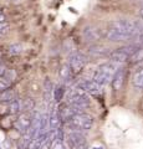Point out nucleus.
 Listing matches in <instances>:
<instances>
[{
	"instance_id": "1",
	"label": "nucleus",
	"mask_w": 143,
	"mask_h": 149,
	"mask_svg": "<svg viewBox=\"0 0 143 149\" xmlns=\"http://www.w3.org/2000/svg\"><path fill=\"white\" fill-rule=\"evenodd\" d=\"M138 32L137 21L130 19H119L114 20L108 25V29L105 32V37L113 42L126 41L133 37Z\"/></svg>"
},
{
	"instance_id": "2",
	"label": "nucleus",
	"mask_w": 143,
	"mask_h": 149,
	"mask_svg": "<svg viewBox=\"0 0 143 149\" xmlns=\"http://www.w3.org/2000/svg\"><path fill=\"white\" fill-rule=\"evenodd\" d=\"M116 71H117L116 63H113V62L103 63V65H101V66L97 68V71L95 72L93 81L97 82L101 87H103L112 81V77H113V74Z\"/></svg>"
},
{
	"instance_id": "3",
	"label": "nucleus",
	"mask_w": 143,
	"mask_h": 149,
	"mask_svg": "<svg viewBox=\"0 0 143 149\" xmlns=\"http://www.w3.org/2000/svg\"><path fill=\"white\" fill-rule=\"evenodd\" d=\"M68 124L73 130H78V132H85V130H90L93 125V118L92 116L87 113H78L75 114L73 117L68 120Z\"/></svg>"
},
{
	"instance_id": "4",
	"label": "nucleus",
	"mask_w": 143,
	"mask_h": 149,
	"mask_svg": "<svg viewBox=\"0 0 143 149\" xmlns=\"http://www.w3.org/2000/svg\"><path fill=\"white\" fill-rule=\"evenodd\" d=\"M67 103L71 106H75L80 109H85L90 106V98H89V96H87V93L76 88L75 91H72L70 95H68Z\"/></svg>"
},
{
	"instance_id": "5",
	"label": "nucleus",
	"mask_w": 143,
	"mask_h": 149,
	"mask_svg": "<svg viewBox=\"0 0 143 149\" xmlns=\"http://www.w3.org/2000/svg\"><path fill=\"white\" fill-rule=\"evenodd\" d=\"M31 125H33V113L31 112H24V111L20 112L15 120V128L21 134H25L30 130Z\"/></svg>"
},
{
	"instance_id": "6",
	"label": "nucleus",
	"mask_w": 143,
	"mask_h": 149,
	"mask_svg": "<svg viewBox=\"0 0 143 149\" xmlns=\"http://www.w3.org/2000/svg\"><path fill=\"white\" fill-rule=\"evenodd\" d=\"M87 62V58L84 54L81 52H75L71 55L70 57V62H68V66H70L72 73H78L84 70L85 65Z\"/></svg>"
},
{
	"instance_id": "7",
	"label": "nucleus",
	"mask_w": 143,
	"mask_h": 149,
	"mask_svg": "<svg viewBox=\"0 0 143 149\" xmlns=\"http://www.w3.org/2000/svg\"><path fill=\"white\" fill-rule=\"evenodd\" d=\"M77 88L87 95H100L102 91V87L93 80H81L77 83Z\"/></svg>"
},
{
	"instance_id": "8",
	"label": "nucleus",
	"mask_w": 143,
	"mask_h": 149,
	"mask_svg": "<svg viewBox=\"0 0 143 149\" xmlns=\"http://www.w3.org/2000/svg\"><path fill=\"white\" fill-rule=\"evenodd\" d=\"M66 141H67V146L71 149L76 148L78 146H82V144H86L84 134H82L81 132H78V130H72V132H70Z\"/></svg>"
},
{
	"instance_id": "9",
	"label": "nucleus",
	"mask_w": 143,
	"mask_h": 149,
	"mask_svg": "<svg viewBox=\"0 0 143 149\" xmlns=\"http://www.w3.org/2000/svg\"><path fill=\"white\" fill-rule=\"evenodd\" d=\"M84 37L89 42H95V41H98L101 37H102V32H101L100 27L95 26V25H90V26L85 27Z\"/></svg>"
},
{
	"instance_id": "10",
	"label": "nucleus",
	"mask_w": 143,
	"mask_h": 149,
	"mask_svg": "<svg viewBox=\"0 0 143 149\" xmlns=\"http://www.w3.org/2000/svg\"><path fill=\"white\" fill-rule=\"evenodd\" d=\"M124 78H126V70L119 67L117 68V71L114 72L113 77H112V81H111V83H112V88L114 91H119L123 86L124 83Z\"/></svg>"
},
{
	"instance_id": "11",
	"label": "nucleus",
	"mask_w": 143,
	"mask_h": 149,
	"mask_svg": "<svg viewBox=\"0 0 143 149\" xmlns=\"http://www.w3.org/2000/svg\"><path fill=\"white\" fill-rule=\"evenodd\" d=\"M60 124H61L60 111H59V107L55 106V107H52V109L49 114V127L51 130H56L60 128Z\"/></svg>"
},
{
	"instance_id": "12",
	"label": "nucleus",
	"mask_w": 143,
	"mask_h": 149,
	"mask_svg": "<svg viewBox=\"0 0 143 149\" xmlns=\"http://www.w3.org/2000/svg\"><path fill=\"white\" fill-rule=\"evenodd\" d=\"M89 52H90L91 56L98 57V56H105V55H107L108 49L105 47V46H102V45H93V46H91V47H90Z\"/></svg>"
},
{
	"instance_id": "13",
	"label": "nucleus",
	"mask_w": 143,
	"mask_h": 149,
	"mask_svg": "<svg viewBox=\"0 0 143 149\" xmlns=\"http://www.w3.org/2000/svg\"><path fill=\"white\" fill-rule=\"evenodd\" d=\"M15 98H16L15 92L13 90H10V88L0 92V102H3V103H10V102L14 101Z\"/></svg>"
},
{
	"instance_id": "14",
	"label": "nucleus",
	"mask_w": 143,
	"mask_h": 149,
	"mask_svg": "<svg viewBox=\"0 0 143 149\" xmlns=\"http://www.w3.org/2000/svg\"><path fill=\"white\" fill-rule=\"evenodd\" d=\"M133 85L135 87L140 88V90H143V68L138 70V71L133 74Z\"/></svg>"
},
{
	"instance_id": "15",
	"label": "nucleus",
	"mask_w": 143,
	"mask_h": 149,
	"mask_svg": "<svg viewBox=\"0 0 143 149\" xmlns=\"http://www.w3.org/2000/svg\"><path fill=\"white\" fill-rule=\"evenodd\" d=\"M21 112V102L15 98L14 101H11L10 103H9V113L11 114H19Z\"/></svg>"
},
{
	"instance_id": "16",
	"label": "nucleus",
	"mask_w": 143,
	"mask_h": 149,
	"mask_svg": "<svg viewBox=\"0 0 143 149\" xmlns=\"http://www.w3.org/2000/svg\"><path fill=\"white\" fill-rule=\"evenodd\" d=\"M35 107V102L33 98H25L21 102V109L24 112H33Z\"/></svg>"
},
{
	"instance_id": "17",
	"label": "nucleus",
	"mask_w": 143,
	"mask_h": 149,
	"mask_svg": "<svg viewBox=\"0 0 143 149\" xmlns=\"http://www.w3.org/2000/svg\"><path fill=\"white\" fill-rule=\"evenodd\" d=\"M63 93H65L63 86H61V85L56 86V87H55V90H54V93H52L54 100L56 101V102H60V101L62 100V97H63Z\"/></svg>"
},
{
	"instance_id": "18",
	"label": "nucleus",
	"mask_w": 143,
	"mask_h": 149,
	"mask_svg": "<svg viewBox=\"0 0 143 149\" xmlns=\"http://www.w3.org/2000/svg\"><path fill=\"white\" fill-rule=\"evenodd\" d=\"M71 76H72V71H71L70 66H68V65H65V66H62L61 71H60V77H61L63 81H67Z\"/></svg>"
},
{
	"instance_id": "19",
	"label": "nucleus",
	"mask_w": 143,
	"mask_h": 149,
	"mask_svg": "<svg viewBox=\"0 0 143 149\" xmlns=\"http://www.w3.org/2000/svg\"><path fill=\"white\" fill-rule=\"evenodd\" d=\"M22 52V46L20 44H13L8 47V54L9 55H20Z\"/></svg>"
},
{
	"instance_id": "20",
	"label": "nucleus",
	"mask_w": 143,
	"mask_h": 149,
	"mask_svg": "<svg viewBox=\"0 0 143 149\" xmlns=\"http://www.w3.org/2000/svg\"><path fill=\"white\" fill-rule=\"evenodd\" d=\"M133 62H140V61H143V46H140V47L137 49V51L135 54L131 56V58Z\"/></svg>"
},
{
	"instance_id": "21",
	"label": "nucleus",
	"mask_w": 143,
	"mask_h": 149,
	"mask_svg": "<svg viewBox=\"0 0 143 149\" xmlns=\"http://www.w3.org/2000/svg\"><path fill=\"white\" fill-rule=\"evenodd\" d=\"M44 87H45V97H46V98H47V101H49V98L51 97V93H54L52 83L50 82L49 80H46L45 83H44Z\"/></svg>"
},
{
	"instance_id": "22",
	"label": "nucleus",
	"mask_w": 143,
	"mask_h": 149,
	"mask_svg": "<svg viewBox=\"0 0 143 149\" xmlns=\"http://www.w3.org/2000/svg\"><path fill=\"white\" fill-rule=\"evenodd\" d=\"M11 86V81H9L5 76L0 77V92L8 90V88H10Z\"/></svg>"
},
{
	"instance_id": "23",
	"label": "nucleus",
	"mask_w": 143,
	"mask_h": 149,
	"mask_svg": "<svg viewBox=\"0 0 143 149\" xmlns=\"http://www.w3.org/2000/svg\"><path fill=\"white\" fill-rule=\"evenodd\" d=\"M9 30H10V25H9L6 21L0 22V36L6 35L8 32H9Z\"/></svg>"
},
{
	"instance_id": "24",
	"label": "nucleus",
	"mask_w": 143,
	"mask_h": 149,
	"mask_svg": "<svg viewBox=\"0 0 143 149\" xmlns=\"http://www.w3.org/2000/svg\"><path fill=\"white\" fill-rule=\"evenodd\" d=\"M6 71H8V67L5 66V65L0 63V77L5 76V73H6Z\"/></svg>"
},
{
	"instance_id": "25",
	"label": "nucleus",
	"mask_w": 143,
	"mask_h": 149,
	"mask_svg": "<svg viewBox=\"0 0 143 149\" xmlns=\"http://www.w3.org/2000/svg\"><path fill=\"white\" fill-rule=\"evenodd\" d=\"M52 149H66V147L63 146V144L61 143V142H56L54 144V147H52Z\"/></svg>"
},
{
	"instance_id": "26",
	"label": "nucleus",
	"mask_w": 143,
	"mask_h": 149,
	"mask_svg": "<svg viewBox=\"0 0 143 149\" xmlns=\"http://www.w3.org/2000/svg\"><path fill=\"white\" fill-rule=\"evenodd\" d=\"M136 45L143 46V32H141V34L138 35V37H137V44H136Z\"/></svg>"
},
{
	"instance_id": "27",
	"label": "nucleus",
	"mask_w": 143,
	"mask_h": 149,
	"mask_svg": "<svg viewBox=\"0 0 143 149\" xmlns=\"http://www.w3.org/2000/svg\"><path fill=\"white\" fill-rule=\"evenodd\" d=\"M6 20V17H5V15H4V14L1 13V11H0V22H4V21H5Z\"/></svg>"
},
{
	"instance_id": "28",
	"label": "nucleus",
	"mask_w": 143,
	"mask_h": 149,
	"mask_svg": "<svg viewBox=\"0 0 143 149\" xmlns=\"http://www.w3.org/2000/svg\"><path fill=\"white\" fill-rule=\"evenodd\" d=\"M73 149H87V146H86V144H82V146H78V147L73 148Z\"/></svg>"
},
{
	"instance_id": "29",
	"label": "nucleus",
	"mask_w": 143,
	"mask_h": 149,
	"mask_svg": "<svg viewBox=\"0 0 143 149\" xmlns=\"http://www.w3.org/2000/svg\"><path fill=\"white\" fill-rule=\"evenodd\" d=\"M138 15H140V16L143 19V6L140 9V11H138Z\"/></svg>"
},
{
	"instance_id": "30",
	"label": "nucleus",
	"mask_w": 143,
	"mask_h": 149,
	"mask_svg": "<svg viewBox=\"0 0 143 149\" xmlns=\"http://www.w3.org/2000/svg\"><path fill=\"white\" fill-rule=\"evenodd\" d=\"M92 149H103V148H102V147H93Z\"/></svg>"
},
{
	"instance_id": "31",
	"label": "nucleus",
	"mask_w": 143,
	"mask_h": 149,
	"mask_svg": "<svg viewBox=\"0 0 143 149\" xmlns=\"http://www.w3.org/2000/svg\"><path fill=\"white\" fill-rule=\"evenodd\" d=\"M141 5H142V6H143V1H142V3H141Z\"/></svg>"
},
{
	"instance_id": "32",
	"label": "nucleus",
	"mask_w": 143,
	"mask_h": 149,
	"mask_svg": "<svg viewBox=\"0 0 143 149\" xmlns=\"http://www.w3.org/2000/svg\"><path fill=\"white\" fill-rule=\"evenodd\" d=\"M14 1H19V0H14Z\"/></svg>"
}]
</instances>
